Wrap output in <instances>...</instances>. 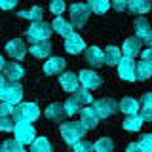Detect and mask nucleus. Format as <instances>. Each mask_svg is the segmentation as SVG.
Listing matches in <instances>:
<instances>
[{
  "label": "nucleus",
  "mask_w": 152,
  "mask_h": 152,
  "mask_svg": "<svg viewBox=\"0 0 152 152\" xmlns=\"http://www.w3.org/2000/svg\"><path fill=\"white\" fill-rule=\"evenodd\" d=\"M0 152H25V148H23V145H19L15 139H8V141L2 142Z\"/></svg>",
  "instance_id": "obj_34"
},
{
  "label": "nucleus",
  "mask_w": 152,
  "mask_h": 152,
  "mask_svg": "<svg viewBox=\"0 0 152 152\" xmlns=\"http://www.w3.org/2000/svg\"><path fill=\"white\" fill-rule=\"evenodd\" d=\"M118 108H120L124 114H127V116H133V114L139 112V101L133 99V97H124L122 101L118 103Z\"/></svg>",
  "instance_id": "obj_23"
},
{
  "label": "nucleus",
  "mask_w": 152,
  "mask_h": 152,
  "mask_svg": "<svg viewBox=\"0 0 152 152\" xmlns=\"http://www.w3.org/2000/svg\"><path fill=\"white\" fill-rule=\"evenodd\" d=\"M141 118L145 122H152V93H142L139 99Z\"/></svg>",
  "instance_id": "obj_18"
},
{
  "label": "nucleus",
  "mask_w": 152,
  "mask_h": 152,
  "mask_svg": "<svg viewBox=\"0 0 152 152\" xmlns=\"http://www.w3.org/2000/svg\"><path fill=\"white\" fill-rule=\"evenodd\" d=\"M135 66L137 63L133 59H127V57H122V61L118 63V76L126 82H133L135 78Z\"/></svg>",
  "instance_id": "obj_8"
},
{
  "label": "nucleus",
  "mask_w": 152,
  "mask_h": 152,
  "mask_svg": "<svg viewBox=\"0 0 152 152\" xmlns=\"http://www.w3.org/2000/svg\"><path fill=\"white\" fill-rule=\"evenodd\" d=\"M17 15L19 17H23V19H31L32 23H36V21H42V8L40 6H32V8H27V10H21V12H17Z\"/></svg>",
  "instance_id": "obj_25"
},
{
  "label": "nucleus",
  "mask_w": 152,
  "mask_h": 152,
  "mask_svg": "<svg viewBox=\"0 0 152 152\" xmlns=\"http://www.w3.org/2000/svg\"><path fill=\"white\" fill-rule=\"evenodd\" d=\"M78 76H76L74 72H63L59 76V84H61V88L65 89V91H69V93H74L76 89H78Z\"/></svg>",
  "instance_id": "obj_19"
},
{
  "label": "nucleus",
  "mask_w": 152,
  "mask_h": 152,
  "mask_svg": "<svg viewBox=\"0 0 152 152\" xmlns=\"http://www.w3.org/2000/svg\"><path fill=\"white\" fill-rule=\"evenodd\" d=\"M89 8L88 4L84 2H76L70 6V25L72 27H84L88 23V17H89Z\"/></svg>",
  "instance_id": "obj_7"
},
{
  "label": "nucleus",
  "mask_w": 152,
  "mask_h": 152,
  "mask_svg": "<svg viewBox=\"0 0 152 152\" xmlns=\"http://www.w3.org/2000/svg\"><path fill=\"white\" fill-rule=\"evenodd\" d=\"M93 150H95V146L89 141H84V139L74 145V152H93Z\"/></svg>",
  "instance_id": "obj_37"
},
{
  "label": "nucleus",
  "mask_w": 152,
  "mask_h": 152,
  "mask_svg": "<svg viewBox=\"0 0 152 152\" xmlns=\"http://www.w3.org/2000/svg\"><path fill=\"white\" fill-rule=\"evenodd\" d=\"M93 110L97 112L99 118H108V116H114L120 108H118V103L112 97H101L97 101H93Z\"/></svg>",
  "instance_id": "obj_6"
},
{
  "label": "nucleus",
  "mask_w": 152,
  "mask_h": 152,
  "mask_svg": "<svg viewBox=\"0 0 152 152\" xmlns=\"http://www.w3.org/2000/svg\"><path fill=\"white\" fill-rule=\"evenodd\" d=\"M17 6L15 0H0V10H13Z\"/></svg>",
  "instance_id": "obj_41"
},
{
  "label": "nucleus",
  "mask_w": 152,
  "mask_h": 152,
  "mask_svg": "<svg viewBox=\"0 0 152 152\" xmlns=\"http://www.w3.org/2000/svg\"><path fill=\"white\" fill-rule=\"evenodd\" d=\"M66 116L65 107L61 103H51L50 107L46 108V118L48 120H53V122H63V118Z\"/></svg>",
  "instance_id": "obj_22"
},
{
  "label": "nucleus",
  "mask_w": 152,
  "mask_h": 152,
  "mask_svg": "<svg viewBox=\"0 0 152 152\" xmlns=\"http://www.w3.org/2000/svg\"><path fill=\"white\" fill-rule=\"evenodd\" d=\"M51 27H53V31L57 32V34L69 38L70 34H74V27L70 25V21H65L63 17H55L53 23H51Z\"/></svg>",
  "instance_id": "obj_21"
},
{
  "label": "nucleus",
  "mask_w": 152,
  "mask_h": 152,
  "mask_svg": "<svg viewBox=\"0 0 152 152\" xmlns=\"http://www.w3.org/2000/svg\"><path fill=\"white\" fill-rule=\"evenodd\" d=\"M142 50V40L137 36H129L124 40V57L127 59H135Z\"/></svg>",
  "instance_id": "obj_11"
},
{
  "label": "nucleus",
  "mask_w": 152,
  "mask_h": 152,
  "mask_svg": "<svg viewBox=\"0 0 152 152\" xmlns=\"http://www.w3.org/2000/svg\"><path fill=\"white\" fill-rule=\"evenodd\" d=\"M142 61H146L148 65H152V50H145V51H142Z\"/></svg>",
  "instance_id": "obj_43"
},
{
  "label": "nucleus",
  "mask_w": 152,
  "mask_h": 152,
  "mask_svg": "<svg viewBox=\"0 0 152 152\" xmlns=\"http://www.w3.org/2000/svg\"><path fill=\"white\" fill-rule=\"evenodd\" d=\"M122 61V51L116 46H108L104 50V65H118Z\"/></svg>",
  "instance_id": "obj_24"
},
{
  "label": "nucleus",
  "mask_w": 152,
  "mask_h": 152,
  "mask_svg": "<svg viewBox=\"0 0 152 152\" xmlns=\"http://www.w3.org/2000/svg\"><path fill=\"white\" fill-rule=\"evenodd\" d=\"M31 50V53L38 57V59H50V55H51V44H50V40H44V42H32V46L28 48Z\"/></svg>",
  "instance_id": "obj_17"
},
{
  "label": "nucleus",
  "mask_w": 152,
  "mask_h": 152,
  "mask_svg": "<svg viewBox=\"0 0 152 152\" xmlns=\"http://www.w3.org/2000/svg\"><path fill=\"white\" fill-rule=\"evenodd\" d=\"M6 53L12 57V59H23L27 53V46H25V42L21 40V38H12V40L6 44Z\"/></svg>",
  "instance_id": "obj_9"
},
{
  "label": "nucleus",
  "mask_w": 152,
  "mask_h": 152,
  "mask_svg": "<svg viewBox=\"0 0 152 152\" xmlns=\"http://www.w3.org/2000/svg\"><path fill=\"white\" fill-rule=\"evenodd\" d=\"M12 112H13V107H12V104H8V103L0 101V118L12 116Z\"/></svg>",
  "instance_id": "obj_39"
},
{
  "label": "nucleus",
  "mask_w": 152,
  "mask_h": 152,
  "mask_svg": "<svg viewBox=\"0 0 152 152\" xmlns=\"http://www.w3.org/2000/svg\"><path fill=\"white\" fill-rule=\"evenodd\" d=\"M13 127H15V122L12 116L0 118V131H13Z\"/></svg>",
  "instance_id": "obj_36"
},
{
  "label": "nucleus",
  "mask_w": 152,
  "mask_h": 152,
  "mask_svg": "<svg viewBox=\"0 0 152 152\" xmlns=\"http://www.w3.org/2000/svg\"><path fill=\"white\" fill-rule=\"evenodd\" d=\"M112 8L118 10V12H126V10H129V2H126V0H114Z\"/></svg>",
  "instance_id": "obj_40"
},
{
  "label": "nucleus",
  "mask_w": 152,
  "mask_h": 152,
  "mask_svg": "<svg viewBox=\"0 0 152 152\" xmlns=\"http://www.w3.org/2000/svg\"><path fill=\"white\" fill-rule=\"evenodd\" d=\"M110 6L112 4L108 0H91V2H88L89 12H93V13H104V12H108Z\"/></svg>",
  "instance_id": "obj_30"
},
{
  "label": "nucleus",
  "mask_w": 152,
  "mask_h": 152,
  "mask_svg": "<svg viewBox=\"0 0 152 152\" xmlns=\"http://www.w3.org/2000/svg\"><path fill=\"white\" fill-rule=\"evenodd\" d=\"M65 8H66V4L63 2V0H51L50 2V12L55 13V15H63Z\"/></svg>",
  "instance_id": "obj_35"
},
{
  "label": "nucleus",
  "mask_w": 152,
  "mask_h": 152,
  "mask_svg": "<svg viewBox=\"0 0 152 152\" xmlns=\"http://www.w3.org/2000/svg\"><path fill=\"white\" fill-rule=\"evenodd\" d=\"M152 76V65H148L146 61H139L135 66V78L137 80H148Z\"/></svg>",
  "instance_id": "obj_28"
},
{
  "label": "nucleus",
  "mask_w": 152,
  "mask_h": 152,
  "mask_svg": "<svg viewBox=\"0 0 152 152\" xmlns=\"http://www.w3.org/2000/svg\"><path fill=\"white\" fill-rule=\"evenodd\" d=\"M126 152H142V148H141L139 142H129L127 148H126Z\"/></svg>",
  "instance_id": "obj_42"
},
{
  "label": "nucleus",
  "mask_w": 152,
  "mask_h": 152,
  "mask_svg": "<svg viewBox=\"0 0 152 152\" xmlns=\"http://www.w3.org/2000/svg\"><path fill=\"white\" fill-rule=\"evenodd\" d=\"M93 146H95V152H112L114 142H112V139H108V137H101Z\"/></svg>",
  "instance_id": "obj_33"
},
{
  "label": "nucleus",
  "mask_w": 152,
  "mask_h": 152,
  "mask_svg": "<svg viewBox=\"0 0 152 152\" xmlns=\"http://www.w3.org/2000/svg\"><path fill=\"white\" fill-rule=\"evenodd\" d=\"M53 31V27L46 21H36L27 28V36L31 38V42H44L50 40V34Z\"/></svg>",
  "instance_id": "obj_4"
},
{
  "label": "nucleus",
  "mask_w": 152,
  "mask_h": 152,
  "mask_svg": "<svg viewBox=\"0 0 152 152\" xmlns=\"http://www.w3.org/2000/svg\"><path fill=\"white\" fill-rule=\"evenodd\" d=\"M0 101L17 107L19 103H23V86L19 82H4L0 88Z\"/></svg>",
  "instance_id": "obj_3"
},
{
  "label": "nucleus",
  "mask_w": 152,
  "mask_h": 152,
  "mask_svg": "<svg viewBox=\"0 0 152 152\" xmlns=\"http://www.w3.org/2000/svg\"><path fill=\"white\" fill-rule=\"evenodd\" d=\"M65 66H66V61L63 57H50V59L44 63V72L46 74H63L65 72Z\"/></svg>",
  "instance_id": "obj_14"
},
{
  "label": "nucleus",
  "mask_w": 152,
  "mask_h": 152,
  "mask_svg": "<svg viewBox=\"0 0 152 152\" xmlns=\"http://www.w3.org/2000/svg\"><path fill=\"white\" fill-rule=\"evenodd\" d=\"M142 122H145V120H142L139 114H133V116H127L126 120H124L122 126H124L126 131H139L142 127Z\"/></svg>",
  "instance_id": "obj_27"
},
{
  "label": "nucleus",
  "mask_w": 152,
  "mask_h": 152,
  "mask_svg": "<svg viewBox=\"0 0 152 152\" xmlns=\"http://www.w3.org/2000/svg\"><path fill=\"white\" fill-rule=\"evenodd\" d=\"M63 107H65V112H66V116H72V114H76V112H82V104H80L78 101H76L74 97H69L66 101L63 103Z\"/></svg>",
  "instance_id": "obj_32"
},
{
  "label": "nucleus",
  "mask_w": 152,
  "mask_h": 152,
  "mask_svg": "<svg viewBox=\"0 0 152 152\" xmlns=\"http://www.w3.org/2000/svg\"><path fill=\"white\" fill-rule=\"evenodd\" d=\"M59 131H61V137L65 139L66 145H76V142H80L84 139V135H86V127L82 126L80 122H63L59 126Z\"/></svg>",
  "instance_id": "obj_2"
},
{
  "label": "nucleus",
  "mask_w": 152,
  "mask_h": 152,
  "mask_svg": "<svg viewBox=\"0 0 152 152\" xmlns=\"http://www.w3.org/2000/svg\"><path fill=\"white\" fill-rule=\"evenodd\" d=\"M23 74H25V69L17 61L6 63V66H4V80L6 82H19V78H23Z\"/></svg>",
  "instance_id": "obj_13"
},
{
  "label": "nucleus",
  "mask_w": 152,
  "mask_h": 152,
  "mask_svg": "<svg viewBox=\"0 0 152 152\" xmlns=\"http://www.w3.org/2000/svg\"><path fill=\"white\" fill-rule=\"evenodd\" d=\"M4 82H6V80H4V78H2V74H0V88L4 86Z\"/></svg>",
  "instance_id": "obj_46"
},
{
  "label": "nucleus",
  "mask_w": 152,
  "mask_h": 152,
  "mask_svg": "<svg viewBox=\"0 0 152 152\" xmlns=\"http://www.w3.org/2000/svg\"><path fill=\"white\" fill-rule=\"evenodd\" d=\"M133 27H135L137 38H141V40H146V38L150 36V32H152V27H150V23H148L146 17H135Z\"/></svg>",
  "instance_id": "obj_20"
},
{
  "label": "nucleus",
  "mask_w": 152,
  "mask_h": 152,
  "mask_svg": "<svg viewBox=\"0 0 152 152\" xmlns=\"http://www.w3.org/2000/svg\"><path fill=\"white\" fill-rule=\"evenodd\" d=\"M65 50L72 55H78V53H82V51H86L88 48H86L84 38L74 32V34H70L69 38H65Z\"/></svg>",
  "instance_id": "obj_12"
},
{
  "label": "nucleus",
  "mask_w": 152,
  "mask_h": 152,
  "mask_svg": "<svg viewBox=\"0 0 152 152\" xmlns=\"http://www.w3.org/2000/svg\"><path fill=\"white\" fill-rule=\"evenodd\" d=\"M31 152H53V146L46 137H36L31 145Z\"/></svg>",
  "instance_id": "obj_29"
},
{
  "label": "nucleus",
  "mask_w": 152,
  "mask_h": 152,
  "mask_svg": "<svg viewBox=\"0 0 152 152\" xmlns=\"http://www.w3.org/2000/svg\"><path fill=\"white\" fill-rule=\"evenodd\" d=\"M84 53H86V63H89L91 66H95V69L104 65V51H103V50H99V48L91 46V48H88Z\"/></svg>",
  "instance_id": "obj_16"
},
{
  "label": "nucleus",
  "mask_w": 152,
  "mask_h": 152,
  "mask_svg": "<svg viewBox=\"0 0 152 152\" xmlns=\"http://www.w3.org/2000/svg\"><path fill=\"white\" fill-rule=\"evenodd\" d=\"M74 99L78 101L80 104H89V103H93V95L89 93V89H86V88H78L74 91Z\"/></svg>",
  "instance_id": "obj_31"
},
{
  "label": "nucleus",
  "mask_w": 152,
  "mask_h": 152,
  "mask_svg": "<svg viewBox=\"0 0 152 152\" xmlns=\"http://www.w3.org/2000/svg\"><path fill=\"white\" fill-rule=\"evenodd\" d=\"M4 66H6V61H4V57L0 55V70H4Z\"/></svg>",
  "instance_id": "obj_45"
},
{
  "label": "nucleus",
  "mask_w": 152,
  "mask_h": 152,
  "mask_svg": "<svg viewBox=\"0 0 152 152\" xmlns=\"http://www.w3.org/2000/svg\"><path fill=\"white\" fill-rule=\"evenodd\" d=\"M40 116V108L36 107L34 103H19L17 107H13V112H12V118L15 124H31L34 122L36 118Z\"/></svg>",
  "instance_id": "obj_1"
},
{
  "label": "nucleus",
  "mask_w": 152,
  "mask_h": 152,
  "mask_svg": "<svg viewBox=\"0 0 152 152\" xmlns=\"http://www.w3.org/2000/svg\"><path fill=\"white\" fill-rule=\"evenodd\" d=\"M129 12L135 15H142V13L150 12V2L148 0H129Z\"/></svg>",
  "instance_id": "obj_26"
},
{
  "label": "nucleus",
  "mask_w": 152,
  "mask_h": 152,
  "mask_svg": "<svg viewBox=\"0 0 152 152\" xmlns=\"http://www.w3.org/2000/svg\"><path fill=\"white\" fill-rule=\"evenodd\" d=\"M141 148L142 152H152V133H148V135H142V139H141Z\"/></svg>",
  "instance_id": "obj_38"
},
{
  "label": "nucleus",
  "mask_w": 152,
  "mask_h": 152,
  "mask_svg": "<svg viewBox=\"0 0 152 152\" xmlns=\"http://www.w3.org/2000/svg\"><path fill=\"white\" fill-rule=\"evenodd\" d=\"M13 139H15L19 145H32L36 139V131L34 127L31 126V124H15V127H13Z\"/></svg>",
  "instance_id": "obj_5"
},
{
  "label": "nucleus",
  "mask_w": 152,
  "mask_h": 152,
  "mask_svg": "<svg viewBox=\"0 0 152 152\" xmlns=\"http://www.w3.org/2000/svg\"><path fill=\"white\" fill-rule=\"evenodd\" d=\"M78 80H80V84H82V88H86V89H95V88H99L101 82H103V78L97 72L88 70V69H86V70H80Z\"/></svg>",
  "instance_id": "obj_10"
},
{
  "label": "nucleus",
  "mask_w": 152,
  "mask_h": 152,
  "mask_svg": "<svg viewBox=\"0 0 152 152\" xmlns=\"http://www.w3.org/2000/svg\"><path fill=\"white\" fill-rule=\"evenodd\" d=\"M80 124H82L86 129H95V127H97L99 116H97V112L93 110V107L82 108V112H80Z\"/></svg>",
  "instance_id": "obj_15"
},
{
  "label": "nucleus",
  "mask_w": 152,
  "mask_h": 152,
  "mask_svg": "<svg viewBox=\"0 0 152 152\" xmlns=\"http://www.w3.org/2000/svg\"><path fill=\"white\" fill-rule=\"evenodd\" d=\"M145 42H146V46H148V50H152V32H150V36L146 38Z\"/></svg>",
  "instance_id": "obj_44"
}]
</instances>
